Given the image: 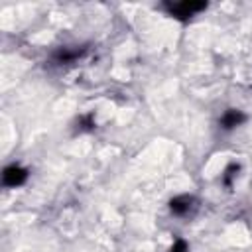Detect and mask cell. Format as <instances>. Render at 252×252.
<instances>
[{
	"label": "cell",
	"mask_w": 252,
	"mask_h": 252,
	"mask_svg": "<svg viewBox=\"0 0 252 252\" xmlns=\"http://www.w3.org/2000/svg\"><path fill=\"white\" fill-rule=\"evenodd\" d=\"M246 120H248V114L244 110H240V108H226L220 114V118H219V128L222 132H232L238 126H242Z\"/></svg>",
	"instance_id": "cell-5"
},
{
	"label": "cell",
	"mask_w": 252,
	"mask_h": 252,
	"mask_svg": "<svg viewBox=\"0 0 252 252\" xmlns=\"http://www.w3.org/2000/svg\"><path fill=\"white\" fill-rule=\"evenodd\" d=\"M187 250H189L187 240H185V238H181V236H177V238L173 240V244L169 246V250H167V252H187Z\"/></svg>",
	"instance_id": "cell-8"
},
{
	"label": "cell",
	"mask_w": 252,
	"mask_h": 252,
	"mask_svg": "<svg viewBox=\"0 0 252 252\" xmlns=\"http://www.w3.org/2000/svg\"><path fill=\"white\" fill-rule=\"evenodd\" d=\"M159 8L177 22H189L201 12L209 8V2L205 0H165L159 4Z\"/></svg>",
	"instance_id": "cell-1"
},
{
	"label": "cell",
	"mask_w": 252,
	"mask_h": 252,
	"mask_svg": "<svg viewBox=\"0 0 252 252\" xmlns=\"http://www.w3.org/2000/svg\"><path fill=\"white\" fill-rule=\"evenodd\" d=\"M197 199L193 197V195H189V193H179V195H175V197H171L169 201H167V209H169V213L173 215V217H177V219H187V217H191L195 211H197Z\"/></svg>",
	"instance_id": "cell-3"
},
{
	"label": "cell",
	"mask_w": 252,
	"mask_h": 252,
	"mask_svg": "<svg viewBox=\"0 0 252 252\" xmlns=\"http://www.w3.org/2000/svg\"><path fill=\"white\" fill-rule=\"evenodd\" d=\"M91 51V45L87 43H77V45H59L49 53V63L55 67H67L73 63H79L81 59H85Z\"/></svg>",
	"instance_id": "cell-2"
},
{
	"label": "cell",
	"mask_w": 252,
	"mask_h": 252,
	"mask_svg": "<svg viewBox=\"0 0 252 252\" xmlns=\"http://www.w3.org/2000/svg\"><path fill=\"white\" fill-rule=\"evenodd\" d=\"M238 171H240V163L230 161V163L222 169V173H220V185L226 187V189H232V185H234V181H236V177H238Z\"/></svg>",
	"instance_id": "cell-7"
},
{
	"label": "cell",
	"mask_w": 252,
	"mask_h": 252,
	"mask_svg": "<svg viewBox=\"0 0 252 252\" xmlns=\"http://www.w3.org/2000/svg\"><path fill=\"white\" fill-rule=\"evenodd\" d=\"M28 179H30V169L20 165V163H10L2 171V185L8 187V189L22 187Z\"/></svg>",
	"instance_id": "cell-4"
},
{
	"label": "cell",
	"mask_w": 252,
	"mask_h": 252,
	"mask_svg": "<svg viewBox=\"0 0 252 252\" xmlns=\"http://www.w3.org/2000/svg\"><path fill=\"white\" fill-rule=\"evenodd\" d=\"M96 128V120H94V112H85L79 114L75 120V132L85 134V132H93Z\"/></svg>",
	"instance_id": "cell-6"
}]
</instances>
